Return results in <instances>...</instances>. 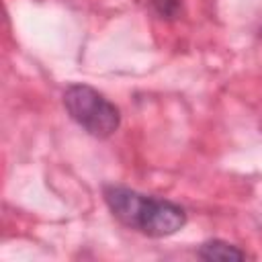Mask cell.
<instances>
[{
    "instance_id": "1",
    "label": "cell",
    "mask_w": 262,
    "mask_h": 262,
    "mask_svg": "<svg viewBox=\"0 0 262 262\" xmlns=\"http://www.w3.org/2000/svg\"><path fill=\"white\" fill-rule=\"evenodd\" d=\"M102 196L117 221L147 237H168L186 225V211L168 199L147 196L115 184L104 186Z\"/></svg>"
},
{
    "instance_id": "2",
    "label": "cell",
    "mask_w": 262,
    "mask_h": 262,
    "mask_svg": "<svg viewBox=\"0 0 262 262\" xmlns=\"http://www.w3.org/2000/svg\"><path fill=\"white\" fill-rule=\"evenodd\" d=\"M63 106L70 119L88 135L106 139L121 125V111L88 84H72L63 92Z\"/></svg>"
},
{
    "instance_id": "3",
    "label": "cell",
    "mask_w": 262,
    "mask_h": 262,
    "mask_svg": "<svg viewBox=\"0 0 262 262\" xmlns=\"http://www.w3.org/2000/svg\"><path fill=\"white\" fill-rule=\"evenodd\" d=\"M196 256L209 262H233V260H246L250 258V254H246L244 250H239L237 246L223 242V239H209L203 242L201 248L196 250Z\"/></svg>"
},
{
    "instance_id": "4",
    "label": "cell",
    "mask_w": 262,
    "mask_h": 262,
    "mask_svg": "<svg viewBox=\"0 0 262 262\" xmlns=\"http://www.w3.org/2000/svg\"><path fill=\"white\" fill-rule=\"evenodd\" d=\"M156 12L162 18H176L182 10V2L180 0H151Z\"/></svg>"
},
{
    "instance_id": "5",
    "label": "cell",
    "mask_w": 262,
    "mask_h": 262,
    "mask_svg": "<svg viewBox=\"0 0 262 262\" xmlns=\"http://www.w3.org/2000/svg\"><path fill=\"white\" fill-rule=\"evenodd\" d=\"M260 35H262V31H260Z\"/></svg>"
}]
</instances>
